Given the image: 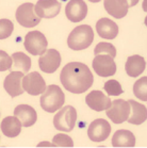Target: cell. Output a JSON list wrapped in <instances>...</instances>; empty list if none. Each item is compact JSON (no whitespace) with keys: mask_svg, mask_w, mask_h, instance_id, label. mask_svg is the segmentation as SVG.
<instances>
[{"mask_svg":"<svg viewBox=\"0 0 147 148\" xmlns=\"http://www.w3.org/2000/svg\"><path fill=\"white\" fill-rule=\"evenodd\" d=\"M60 80L66 91L74 94H82L93 85L94 77L85 64L70 62L63 67Z\"/></svg>","mask_w":147,"mask_h":148,"instance_id":"obj_1","label":"cell"},{"mask_svg":"<svg viewBox=\"0 0 147 148\" xmlns=\"http://www.w3.org/2000/svg\"><path fill=\"white\" fill-rule=\"evenodd\" d=\"M94 40L93 29L89 25H80L74 29L67 37V45L73 50H83Z\"/></svg>","mask_w":147,"mask_h":148,"instance_id":"obj_2","label":"cell"},{"mask_svg":"<svg viewBox=\"0 0 147 148\" xmlns=\"http://www.w3.org/2000/svg\"><path fill=\"white\" fill-rule=\"evenodd\" d=\"M64 102L65 95L60 86L56 84L49 85L41 97V107L48 113H54L57 112V110H60L63 107Z\"/></svg>","mask_w":147,"mask_h":148,"instance_id":"obj_3","label":"cell"},{"mask_svg":"<svg viewBox=\"0 0 147 148\" xmlns=\"http://www.w3.org/2000/svg\"><path fill=\"white\" fill-rule=\"evenodd\" d=\"M77 111L73 106H65L54 115V126L58 130L64 132H70L76 126Z\"/></svg>","mask_w":147,"mask_h":148,"instance_id":"obj_4","label":"cell"},{"mask_svg":"<svg viewBox=\"0 0 147 148\" xmlns=\"http://www.w3.org/2000/svg\"><path fill=\"white\" fill-rule=\"evenodd\" d=\"M23 46L29 53L33 56H43L47 51L48 40L40 31H30L25 36Z\"/></svg>","mask_w":147,"mask_h":148,"instance_id":"obj_5","label":"cell"},{"mask_svg":"<svg viewBox=\"0 0 147 148\" xmlns=\"http://www.w3.org/2000/svg\"><path fill=\"white\" fill-rule=\"evenodd\" d=\"M34 7L31 2H26L17 8L15 17L18 24L26 28H33L40 24L41 18L35 13Z\"/></svg>","mask_w":147,"mask_h":148,"instance_id":"obj_6","label":"cell"},{"mask_svg":"<svg viewBox=\"0 0 147 148\" xmlns=\"http://www.w3.org/2000/svg\"><path fill=\"white\" fill-rule=\"evenodd\" d=\"M106 114L114 124H122L127 121L130 115V104L124 99L113 100Z\"/></svg>","mask_w":147,"mask_h":148,"instance_id":"obj_7","label":"cell"},{"mask_svg":"<svg viewBox=\"0 0 147 148\" xmlns=\"http://www.w3.org/2000/svg\"><path fill=\"white\" fill-rule=\"evenodd\" d=\"M111 133V126L104 118H97L89 126L87 135L92 142L100 143L106 141Z\"/></svg>","mask_w":147,"mask_h":148,"instance_id":"obj_8","label":"cell"},{"mask_svg":"<svg viewBox=\"0 0 147 148\" xmlns=\"http://www.w3.org/2000/svg\"><path fill=\"white\" fill-rule=\"evenodd\" d=\"M93 68L100 77L113 76L116 73V64L109 54H97L93 60Z\"/></svg>","mask_w":147,"mask_h":148,"instance_id":"obj_9","label":"cell"},{"mask_svg":"<svg viewBox=\"0 0 147 148\" xmlns=\"http://www.w3.org/2000/svg\"><path fill=\"white\" fill-rule=\"evenodd\" d=\"M23 88L25 92L32 96L43 94L46 91V83L43 77L37 71H32L23 78Z\"/></svg>","mask_w":147,"mask_h":148,"instance_id":"obj_10","label":"cell"},{"mask_svg":"<svg viewBox=\"0 0 147 148\" xmlns=\"http://www.w3.org/2000/svg\"><path fill=\"white\" fill-rule=\"evenodd\" d=\"M61 64V54L57 49H48L38 59L41 71L46 74H54Z\"/></svg>","mask_w":147,"mask_h":148,"instance_id":"obj_11","label":"cell"},{"mask_svg":"<svg viewBox=\"0 0 147 148\" xmlns=\"http://www.w3.org/2000/svg\"><path fill=\"white\" fill-rule=\"evenodd\" d=\"M23 71H11L4 79V90L11 97H16L23 93Z\"/></svg>","mask_w":147,"mask_h":148,"instance_id":"obj_12","label":"cell"},{"mask_svg":"<svg viewBox=\"0 0 147 148\" xmlns=\"http://www.w3.org/2000/svg\"><path fill=\"white\" fill-rule=\"evenodd\" d=\"M87 14V5L82 0H70L65 8V15L71 23H80Z\"/></svg>","mask_w":147,"mask_h":148,"instance_id":"obj_13","label":"cell"},{"mask_svg":"<svg viewBox=\"0 0 147 148\" xmlns=\"http://www.w3.org/2000/svg\"><path fill=\"white\" fill-rule=\"evenodd\" d=\"M34 11L40 18H54L60 13L61 3L57 0H40L35 4Z\"/></svg>","mask_w":147,"mask_h":148,"instance_id":"obj_14","label":"cell"},{"mask_svg":"<svg viewBox=\"0 0 147 148\" xmlns=\"http://www.w3.org/2000/svg\"><path fill=\"white\" fill-rule=\"evenodd\" d=\"M85 102L91 109H93L94 111L101 112L110 108L112 101L102 92L95 90V91H92L90 94L87 95Z\"/></svg>","mask_w":147,"mask_h":148,"instance_id":"obj_15","label":"cell"},{"mask_svg":"<svg viewBox=\"0 0 147 148\" xmlns=\"http://www.w3.org/2000/svg\"><path fill=\"white\" fill-rule=\"evenodd\" d=\"M14 115L19 118L23 127H31L37 121V113L29 104H19L14 110Z\"/></svg>","mask_w":147,"mask_h":148,"instance_id":"obj_16","label":"cell"},{"mask_svg":"<svg viewBox=\"0 0 147 148\" xmlns=\"http://www.w3.org/2000/svg\"><path fill=\"white\" fill-rule=\"evenodd\" d=\"M96 31L101 38L114 40L118 34V27L113 20L104 17L97 21Z\"/></svg>","mask_w":147,"mask_h":148,"instance_id":"obj_17","label":"cell"},{"mask_svg":"<svg viewBox=\"0 0 147 148\" xmlns=\"http://www.w3.org/2000/svg\"><path fill=\"white\" fill-rule=\"evenodd\" d=\"M104 5L109 15L118 19L126 16L130 8L129 2L126 0H106Z\"/></svg>","mask_w":147,"mask_h":148,"instance_id":"obj_18","label":"cell"},{"mask_svg":"<svg viewBox=\"0 0 147 148\" xmlns=\"http://www.w3.org/2000/svg\"><path fill=\"white\" fill-rule=\"evenodd\" d=\"M21 121L15 115L8 116L1 121V131L8 138H15L21 131Z\"/></svg>","mask_w":147,"mask_h":148,"instance_id":"obj_19","label":"cell"},{"mask_svg":"<svg viewBox=\"0 0 147 148\" xmlns=\"http://www.w3.org/2000/svg\"><path fill=\"white\" fill-rule=\"evenodd\" d=\"M146 67V62L145 59L141 56H131L127 59L126 65H125V69L128 76L130 77H137L142 75Z\"/></svg>","mask_w":147,"mask_h":148,"instance_id":"obj_20","label":"cell"},{"mask_svg":"<svg viewBox=\"0 0 147 148\" xmlns=\"http://www.w3.org/2000/svg\"><path fill=\"white\" fill-rule=\"evenodd\" d=\"M130 104V112L127 121L132 125H141L146 121L147 118V109L145 106H143L140 102H137L134 100H128Z\"/></svg>","mask_w":147,"mask_h":148,"instance_id":"obj_21","label":"cell"},{"mask_svg":"<svg viewBox=\"0 0 147 148\" xmlns=\"http://www.w3.org/2000/svg\"><path fill=\"white\" fill-rule=\"evenodd\" d=\"M113 147H134L135 146V136L129 130L120 129L114 133L112 138Z\"/></svg>","mask_w":147,"mask_h":148,"instance_id":"obj_22","label":"cell"},{"mask_svg":"<svg viewBox=\"0 0 147 148\" xmlns=\"http://www.w3.org/2000/svg\"><path fill=\"white\" fill-rule=\"evenodd\" d=\"M12 59L14 61V67L19 69L23 73H28L31 68V59L27 54L23 52H14L12 54Z\"/></svg>","mask_w":147,"mask_h":148,"instance_id":"obj_23","label":"cell"},{"mask_svg":"<svg viewBox=\"0 0 147 148\" xmlns=\"http://www.w3.org/2000/svg\"><path fill=\"white\" fill-rule=\"evenodd\" d=\"M133 93L140 100L147 101V77H142L134 83Z\"/></svg>","mask_w":147,"mask_h":148,"instance_id":"obj_24","label":"cell"},{"mask_svg":"<svg viewBox=\"0 0 147 148\" xmlns=\"http://www.w3.org/2000/svg\"><path fill=\"white\" fill-rule=\"evenodd\" d=\"M109 54L111 58L116 57V48L114 47V45L110 44V43H106V42H101L99 44L96 45V47L94 49V54Z\"/></svg>","mask_w":147,"mask_h":148,"instance_id":"obj_25","label":"cell"},{"mask_svg":"<svg viewBox=\"0 0 147 148\" xmlns=\"http://www.w3.org/2000/svg\"><path fill=\"white\" fill-rule=\"evenodd\" d=\"M104 90L107 92L109 96H118V95L123 94V88H122L120 83L113 79L104 82Z\"/></svg>","mask_w":147,"mask_h":148,"instance_id":"obj_26","label":"cell"},{"mask_svg":"<svg viewBox=\"0 0 147 148\" xmlns=\"http://www.w3.org/2000/svg\"><path fill=\"white\" fill-rule=\"evenodd\" d=\"M51 146H57V147H73L74 142H73V138H70L69 135L59 133V134L54 136Z\"/></svg>","mask_w":147,"mask_h":148,"instance_id":"obj_27","label":"cell"},{"mask_svg":"<svg viewBox=\"0 0 147 148\" xmlns=\"http://www.w3.org/2000/svg\"><path fill=\"white\" fill-rule=\"evenodd\" d=\"M13 30H14V26L11 20L9 19L0 20V40H4V38L11 36Z\"/></svg>","mask_w":147,"mask_h":148,"instance_id":"obj_28","label":"cell"},{"mask_svg":"<svg viewBox=\"0 0 147 148\" xmlns=\"http://www.w3.org/2000/svg\"><path fill=\"white\" fill-rule=\"evenodd\" d=\"M12 57H10L3 50L0 51V71H9L12 67Z\"/></svg>","mask_w":147,"mask_h":148,"instance_id":"obj_29","label":"cell"}]
</instances>
